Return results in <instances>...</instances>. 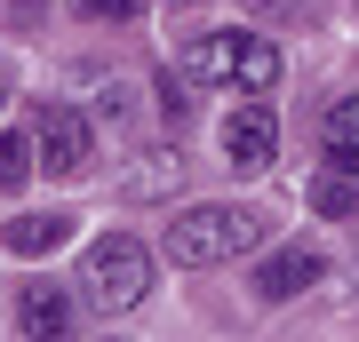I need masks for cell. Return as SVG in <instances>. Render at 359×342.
Masks as SVG:
<instances>
[{
	"instance_id": "1",
	"label": "cell",
	"mask_w": 359,
	"mask_h": 342,
	"mask_svg": "<svg viewBox=\"0 0 359 342\" xmlns=\"http://www.w3.org/2000/svg\"><path fill=\"white\" fill-rule=\"evenodd\" d=\"M256 239H264V215L224 207V199H200V207H184V215L160 231V255L176 271H216V263H231V255H248Z\"/></svg>"
},
{
	"instance_id": "2",
	"label": "cell",
	"mask_w": 359,
	"mask_h": 342,
	"mask_svg": "<svg viewBox=\"0 0 359 342\" xmlns=\"http://www.w3.org/2000/svg\"><path fill=\"white\" fill-rule=\"evenodd\" d=\"M184 80H216V88L240 96H271L280 88V48L264 32H200L184 48Z\"/></svg>"
},
{
	"instance_id": "3",
	"label": "cell",
	"mask_w": 359,
	"mask_h": 342,
	"mask_svg": "<svg viewBox=\"0 0 359 342\" xmlns=\"http://www.w3.org/2000/svg\"><path fill=\"white\" fill-rule=\"evenodd\" d=\"M80 287H88V303L104 318L136 311L144 294H152V247L128 239V231H104V239H88V255H80Z\"/></svg>"
},
{
	"instance_id": "4",
	"label": "cell",
	"mask_w": 359,
	"mask_h": 342,
	"mask_svg": "<svg viewBox=\"0 0 359 342\" xmlns=\"http://www.w3.org/2000/svg\"><path fill=\"white\" fill-rule=\"evenodd\" d=\"M32 143H40V167H48V176H65V183L96 167V127H88V112H72V104H40Z\"/></svg>"
},
{
	"instance_id": "5",
	"label": "cell",
	"mask_w": 359,
	"mask_h": 342,
	"mask_svg": "<svg viewBox=\"0 0 359 342\" xmlns=\"http://www.w3.org/2000/svg\"><path fill=\"white\" fill-rule=\"evenodd\" d=\"M271 159H280V120H271L264 96H248L240 112L224 120V167L231 176H264Z\"/></svg>"
},
{
	"instance_id": "6",
	"label": "cell",
	"mask_w": 359,
	"mask_h": 342,
	"mask_svg": "<svg viewBox=\"0 0 359 342\" xmlns=\"http://www.w3.org/2000/svg\"><path fill=\"white\" fill-rule=\"evenodd\" d=\"M320 279H327V255L295 239V247H280V255H264L248 287H256V303H295V294H304V287H320Z\"/></svg>"
},
{
	"instance_id": "7",
	"label": "cell",
	"mask_w": 359,
	"mask_h": 342,
	"mask_svg": "<svg viewBox=\"0 0 359 342\" xmlns=\"http://www.w3.org/2000/svg\"><path fill=\"white\" fill-rule=\"evenodd\" d=\"M16 334H32V342L72 334V294L65 287H16Z\"/></svg>"
},
{
	"instance_id": "8",
	"label": "cell",
	"mask_w": 359,
	"mask_h": 342,
	"mask_svg": "<svg viewBox=\"0 0 359 342\" xmlns=\"http://www.w3.org/2000/svg\"><path fill=\"white\" fill-rule=\"evenodd\" d=\"M65 239H72V215H8L0 223V247L16 263H40V255H56Z\"/></svg>"
},
{
	"instance_id": "9",
	"label": "cell",
	"mask_w": 359,
	"mask_h": 342,
	"mask_svg": "<svg viewBox=\"0 0 359 342\" xmlns=\"http://www.w3.org/2000/svg\"><path fill=\"white\" fill-rule=\"evenodd\" d=\"M320 152H327V167H351V176H359V96H335V104H327Z\"/></svg>"
},
{
	"instance_id": "10",
	"label": "cell",
	"mask_w": 359,
	"mask_h": 342,
	"mask_svg": "<svg viewBox=\"0 0 359 342\" xmlns=\"http://www.w3.org/2000/svg\"><path fill=\"white\" fill-rule=\"evenodd\" d=\"M311 207H320V215H359V176H351V167L311 176Z\"/></svg>"
},
{
	"instance_id": "11",
	"label": "cell",
	"mask_w": 359,
	"mask_h": 342,
	"mask_svg": "<svg viewBox=\"0 0 359 342\" xmlns=\"http://www.w3.org/2000/svg\"><path fill=\"white\" fill-rule=\"evenodd\" d=\"M40 176V143L32 136H0V191H25Z\"/></svg>"
},
{
	"instance_id": "12",
	"label": "cell",
	"mask_w": 359,
	"mask_h": 342,
	"mask_svg": "<svg viewBox=\"0 0 359 342\" xmlns=\"http://www.w3.org/2000/svg\"><path fill=\"white\" fill-rule=\"evenodd\" d=\"M168 183H184V159L176 152H144V167H128V191H136V199H160Z\"/></svg>"
},
{
	"instance_id": "13",
	"label": "cell",
	"mask_w": 359,
	"mask_h": 342,
	"mask_svg": "<svg viewBox=\"0 0 359 342\" xmlns=\"http://www.w3.org/2000/svg\"><path fill=\"white\" fill-rule=\"evenodd\" d=\"M65 8L80 16V24H136L144 0H65Z\"/></svg>"
},
{
	"instance_id": "14",
	"label": "cell",
	"mask_w": 359,
	"mask_h": 342,
	"mask_svg": "<svg viewBox=\"0 0 359 342\" xmlns=\"http://www.w3.org/2000/svg\"><path fill=\"white\" fill-rule=\"evenodd\" d=\"M160 112H168V127H184V120H192V96H184V64H176V72H160Z\"/></svg>"
},
{
	"instance_id": "15",
	"label": "cell",
	"mask_w": 359,
	"mask_h": 342,
	"mask_svg": "<svg viewBox=\"0 0 359 342\" xmlns=\"http://www.w3.org/2000/svg\"><path fill=\"white\" fill-rule=\"evenodd\" d=\"M0 104H8V64H0Z\"/></svg>"
}]
</instances>
